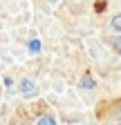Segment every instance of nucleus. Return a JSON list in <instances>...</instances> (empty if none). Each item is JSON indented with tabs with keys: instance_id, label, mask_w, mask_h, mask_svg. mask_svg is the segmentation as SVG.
I'll list each match as a JSON object with an SVG mask.
<instances>
[{
	"instance_id": "2",
	"label": "nucleus",
	"mask_w": 121,
	"mask_h": 125,
	"mask_svg": "<svg viewBox=\"0 0 121 125\" xmlns=\"http://www.w3.org/2000/svg\"><path fill=\"white\" fill-rule=\"evenodd\" d=\"M34 125H56V118H54V116H49V114H43Z\"/></svg>"
},
{
	"instance_id": "3",
	"label": "nucleus",
	"mask_w": 121,
	"mask_h": 125,
	"mask_svg": "<svg viewBox=\"0 0 121 125\" xmlns=\"http://www.w3.org/2000/svg\"><path fill=\"white\" fill-rule=\"evenodd\" d=\"M110 25H112V29H114V31H119V34H121V13H114V16H112Z\"/></svg>"
},
{
	"instance_id": "7",
	"label": "nucleus",
	"mask_w": 121,
	"mask_h": 125,
	"mask_svg": "<svg viewBox=\"0 0 121 125\" xmlns=\"http://www.w3.org/2000/svg\"><path fill=\"white\" fill-rule=\"evenodd\" d=\"M49 2H56V0H49Z\"/></svg>"
},
{
	"instance_id": "4",
	"label": "nucleus",
	"mask_w": 121,
	"mask_h": 125,
	"mask_svg": "<svg viewBox=\"0 0 121 125\" xmlns=\"http://www.w3.org/2000/svg\"><path fill=\"white\" fill-rule=\"evenodd\" d=\"M81 87H83V89H92V87H94L92 76H83V78H81Z\"/></svg>"
},
{
	"instance_id": "1",
	"label": "nucleus",
	"mask_w": 121,
	"mask_h": 125,
	"mask_svg": "<svg viewBox=\"0 0 121 125\" xmlns=\"http://www.w3.org/2000/svg\"><path fill=\"white\" fill-rule=\"evenodd\" d=\"M20 92L23 94H34L36 92V83L32 81V78H23L20 81Z\"/></svg>"
},
{
	"instance_id": "6",
	"label": "nucleus",
	"mask_w": 121,
	"mask_h": 125,
	"mask_svg": "<svg viewBox=\"0 0 121 125\" xmlns=\"http://www.w3.org/2000/svg\"><path fill=\"white\" fill-rule=\"evenodd\" d=\"M112 47H114V52H117V54H121V34L112 38Z\"/></svg>"
},
{
	"instance_id": "5",
	"label": "nucleus",
	"mask_w": 121,
	"mask_h": 125,
	"mask_svg": "<svg viewBox=\"0 0 121 125\" xmlns=\"http://www.w3.org/2000/svg\"><path fill=\"white\" fill-rule=\"evenodd\" d=\"M29 52H40V40L38 38H34V40H29Z\"/></svg>"
},
{
	"instance_id": "8",
	"label": "nucleus",
	"mask_w": 121,
	"mask_h": 125,
	"mask_svg": "<svg viewBox=\"0 0 121 125\" xmlns=\"http://www.w3.org/2000/svg\"><path fill=\"white\" fill-rule=\"evenodd\" d=\"M117 125H121V121H119V123H117Z\"/></svg>"
}]
</instances>
